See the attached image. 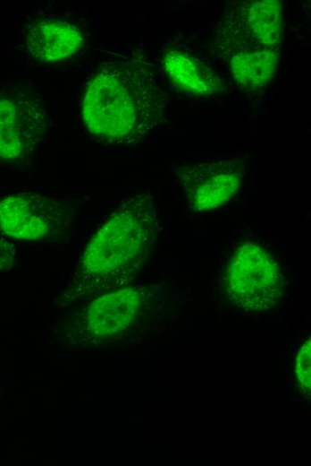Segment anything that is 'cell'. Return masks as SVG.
Masks as SVG:
<instances>
[{"instance_id": "3", "label": "cell", "mask_w": 311, "mask_h": 466, "mask_svg": "<svg viewBox=\"0 0 311 466\" xmlns=\"http://www.w3.org/2000/svg\"><path fill=\"white\" fill-rule=\"evenodd\" d=\"M283 28L281 1L229 2L214 29L210 51L224 62L241 91L256 96L275 77Z\"/></svg>"}, {"instance_id": "9", "label": "cell", "mask_w": 311, "mask_h": 466, "mask_svg": "<svg viewBox=\"0 0 311 466\" xmlns=\"http://www.w3.org/2000/svg\"><path fill=\"white\" fill-rule=\"evenodd\" d=\"M84 42L82 30L65 19H37L22 30L23 49L40 62L63 60L79 52Z\"/></svg>"}, {"instance_id": "4", "label": "cell", "mask_w": 311, "mask_h": 466, "mask_svg": "<svg viewBox=\"0 0 311 466\" xmlns=\"http://www.w3.org/2000/svg\"><path fill=\"white\" fill-rule=\"evenodd\" d=\"M164 305L157 285H125L89 299L68 315L63 328L76 340L99 343L154 322Z\"/></svg>"}, {"instance_id": "12", "label": "cell", "mask_w": 311, "mask_h": 466, "mask_svg": "<svg viewBox=\"0 0 311 466\" xmlns=\"http://www.w3.org/2000/svg\"><path fill=\"white\" fill-rule=\"evenodd\" d=\"M16 249L6 238L0 237V271L9 269L13 263Z\"/></svg>"}, {"instance_id": "5", "label": "cell", "mask_w": 311, "mask_h": 466, "mask_svg": "<svg viewBox=\"0 0 311 466\" xmlns=\"http://www.w3.org/2000/svg\"><path fill=\"white\" fill-rule=\"evenodd\" d=\"M226 297L245 312L273 309L282 298L284 279L273 256L254 242L240 245L232 253L223 277Z\"/></svg>"}, {"instance_id": "6", "label": "cell", "mask_w": 311, "mask_h": 466, "mask_svg": "<svg viewBox=\"0 0 311 466\" xmlns=\"http://www.w3.org/2000/svg\"><path fill=\"white\" fill-rule=\"evenodd\" d=\"M47 131V109L29 85L0 88V161L29 163Z\"/></svg>"}, {"instance_id": "11", "label": "cell", "mask_w": 311, "mask_h": 466, "mask_svg": "<svg viewBox=\"0 0 311 466\" xmlns=\"http://www.w3.org/2000/svg\"><path fill=\"white\" fill-rule=\"evenodd\" d=\"M295 374L301 389L310 392L311 386V342L310 336L301 344L295 359Z\"/></svg>"}, {"instance_id": "1", "label": "cell", "mask_w": 311, "mask_h": 466, "mask_svg": "<svg viewBox=\"0 0 311 466\" xmlns=\"http://www.w3.org/2000/svg\"><path fill=\"white\" fill-rule=\"evenodd\" d=\"M171 94L142 51L103 62L87 83L81 115L90 135L105 145L132 146L165 121Z\"/></svg>"}, {"instance_id": "10", "label": "cell", "mask_w": 311, "mask_h": 466, "mask_svg": "<svg viewBox=\"0 0 311 466\" xmlns=\"http://www.w3.org/2000/svg\"><path fill=\"white\" fill-rule=\"evenodd\" d=\"M161 63L172 83L189 96L204 98L224 90L218 73L184 47H166L161 55Z\"/></svg>"}, {"instance_id": "8", "label": "cell", "mask_w": 311, "mask_h": 466, "mask_svg": "<svg viewBox=\"0 0 311 466\" xmlns=\"http://www.w3.org/2000/svg\"><path fill=\"white\" fill-rule=\"evenodd\" d=\"M193 212L215 210L230 202L239 191L244 165L236 159H214L184 163L177 168Z\"/></svg>"}, {"instance_id": "7", "label": "cell", "mask_w": 311, "mask_h": 466, "mask_svg": "<svg viewBox=\"0 0 311 466\" xmlns=\"http://www.w3.org/2000/svg\"><path fill=\"white\" fill-rule=\"evenodd\" d=\"M75 208L68 202L36 193H18L0 200V229L16 239L50 241L69 233Z\"/></svg>"}, {"instance_id": "2", "label": "cell", "mask_w": 311, "mask_h": 466, "mask_svg": "<svg viewBox=\"0 0 311 466\" xmlns=\"http://www.w3.org/2000/svg\"><path fill=\"white\" fill-rule=\"evenodd\" d=\"M158 230L151 195L141 193L121 202L88 242L61 304L89 300L134 280L149 259Z\"/></svg>"}]
</instances>
